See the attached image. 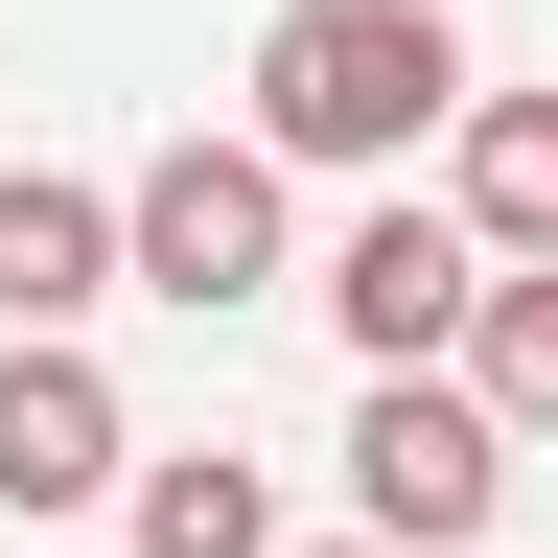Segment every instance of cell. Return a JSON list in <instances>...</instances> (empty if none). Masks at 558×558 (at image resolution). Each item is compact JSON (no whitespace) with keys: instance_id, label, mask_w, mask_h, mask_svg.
Returning a JSON list of instances; mask_svg holds the SVG:
<instances>
[{"instance_id":"cell-1","label":"cell","mask_w":558,"mask_h":558,"mask_svg":"<svg viewBox=\"0 0 558 558\" xmlns=\"http://www.w3.org/2000/svg\"><path fill=\"white\" fill-rule=\"evenodd\" d=\"M465 94H488V70H465V24H442V0H279V24H256V70H233V117L279 140V163H418V140H465Z\"/></svg>"},{"instance_id":"cell-2","label":"cell","mask_w":558,"mask_h":558,"mask_svg":"<svg viewBox=\"0 0 558 558\" xmlns=\"http://www.w3.org/2000/svg\"><path fill=\"white\" fill-rule=\"evenodd\" d=\"M140 209V303H186V326H233V303H279V233H303V163H279V140L233 117V140H163V163L117 186Z\"/></svg>"},{"instance_id":"cell-3","label":"cell","mask_w":558,"mask_h":558,"mask_svg":"<svg viewBox=\"0 0 558 558\" xmlns=\"http://www.w3.org/2000/svg\"><path fill=\"white\" fill-rule=\"evenodd\" d=\"M488 512H512V418H488V373H373V396H349V535L465 558Z\"/></svg>"},{"instance_id":"cell-4","label":"cell","mask_w":558,"mask_h":558,"mask_svg":"<svg viewBox=\"0 0 558 558\" xmlns=\"http://www.w3.org/2000/svg\"><path fill=\"white\" fill-rule=\"evenodd\" d=\"M488 279H512V256H488L465 209H418V186H373V209L326 233V326H349V373H465Z\"/></svg>"},{"instance_id":"cell-5","label":"cell","mask_w":558,"mask_h":558,"mask_svg":"<svg viewBox=\"0 0 558 558\" xmlns=\"http://www.w3.org/2000/svg\"><path fill=\"white\" fill-rule=\"evenodd\" d=\"M117 488H140V418H117V373H94V349H0V512H117Z\"/></svg>"},{"instance_id":"cell-6","label":"cell","mask_w":558,"mask_h":558,"mask_svg":"<svg viewBox=\"0 0 558 558\" xmlns=\"http://www.w3.org/2000/svg\"><path fill=\"white\" fill-rule=\"evenodd\" d=\"M94 303H140V209L70 186V163H0V349H47Z\"/></svg>"},{"instance_id":"cell-7","label":"cell","mask_w":558,"mask_h":558,"mask_svg":"<svg viewBox=\"0 0 558 558\" xmlns=\"http://www.w3.org/2000/svg\"><path fill=\"white\" fill-rule=\"evenodd\" d=\"M442 209L488 256H558V94H465V140H442Z\"/></svg>"},{"instance_id":"cell-8","label":"cell","mask_w":558,"mask_h":558,"mask_svg":"<svg viewBox=\"0 0 558 558\" xmlns=\"http://www.w3.org/2000/svg\"><path fill=\"white\" fill-rule=\"evenodd\" d=\"M117 535H140V558H279V488H256L233 442H163V465L117 488Z\"/></svg>"},{"instance_id":"cell-9","label":"cell","mask_w":558,"mask_h":558,"mask_svg":"<svg viewBox=\"0 0 558 558\" xmlns=\"http://www.w3.org/2000/svg\"><path fill=\"white\" fill-rule=\"evenodd\" d=\"M465 373H488V418H512V442L558 418V256H512V279H488V326H465Z\"/></svg>"},{"instance_id":"cell-10","label":"cell","mask_w":558,"mask_h":558,"mask_svg":"<svg viewBox=\"0 0 558 558\" xmlns=\"http://www.w3.org/2000/svg\"><path fill=\"white\" fill-rule=\"evenodd\" d=\"M326 558H396V535H326Z\"/></svg>"}]
</instances>
